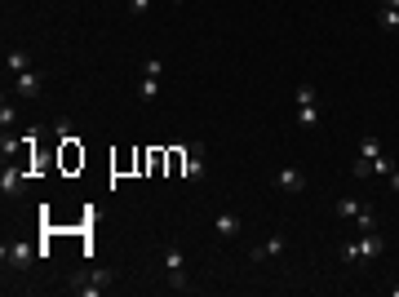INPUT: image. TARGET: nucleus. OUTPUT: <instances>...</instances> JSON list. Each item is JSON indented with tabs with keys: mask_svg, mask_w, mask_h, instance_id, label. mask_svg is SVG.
Returning <instances> with one entry per match:
<instances>
[{
	"mask_svg": "<svg viewBox=\"0 0 399 297\" xmlns=\"http://www.w3.org/2000/svg\"><path fill=\"white\" fill-rule=\"evenodd\" d=\"M364 204L355 200V195H342V200L337 204H332V213H337V218H346V222H355V213H359Z\"/></svg>",
	"mask_w": 399,
	"mask_h": 297,
	"instance_id": "obj_14",
	"label": "nucleus"
},
{
	"mask_svg": "<svg viewBox=\"0 0 399 297\" xmlns=\"http://www.w3.org/2000/svg\"><path fill=\"white\" fill-rule=\"evenodd\" d=\"M377 23L386 27V31H395V27H399V9H386V5H377Z\"/></svg>",
	"mask_w": 399,
	"mask_h": 297,
	"instance_id": "obj_18",
	"label": "nucleus"
},
{
	"mask_svg": "<svg viewBox=\"0 0 399 297\" xmlns=\"http://www.w3.org/2000/svg\"><path fill=\"white\" fill-rule=\"evenodd\" d=\"M107 284H111V271L93 267V271H76L71 284H66V293H76V297H98V293H107Z\"/></svg>",
	"mask_w": 399,
	"mask_h": 297,
	"instance_id": "obj_2",
	"label": "nucleus"
},
{
	"mask_svg": "<svg viewBox=\"0 0 399 297\" xmlns=\"http://www.w3.org/2000/svg\"><path fill=\"white\" fill-rule=\"evenodd\" d=\"M49 138H54L58 146H76V142H80V134H76V124H71V120H54Z\"/></svg>",
	"mask_w": 399,
	"mask_h": 297,
	"instance_id": "obj_12",
	"label": "nucleus"
},
{
	"mask_svg": "<svg viewBox=\"0 0 399 297\" xmlns=\"http://www.w3.org/2000/svg\"><path fill=\"white\" fill-rule=\"evenodd\" d=\"M386 182H391V191L399 195V164H395V169H391V177H386Z\"/></svg>",
	"mask_w": 399,
	"mask_h": 297,
	"instance_id": "obj_23",
	"label": "nucleus"
},
{
	"mask_svg": "<svg viewBox=\"0 0 399 297\" xmlns=\"http://www.w3.org/2000/svg\"><path fill=\"white\" fill-rule=\"evenodd\" d=\"M164 275H169V289L173 293H187V257H182V249H164Z\"/></svg>",
	"mask_w": 399,
	"mask_h": 297,
	"instance_id": "obj_5",
	"label": "nucleus"
},
{
	"mask_svg": "<svg viewBox=\"0 0 399 297\" xmlns=\"http://www.w3.org/2000/svg\"><path fill=\"white\" fill-rule=\"evenodd\" d=\"M138 98H142V103H156V98H160V80H156V76H142Z\"/></svg>",
	"mask_w": 399,
	"mask_h": 297,
	"instance_id": "obj_16",
	"label": "nucleus"
},
{
	"mask_svg": "<svg viewBox=\"0 0 399 297\" xmlns=\"http://www.w3.org/2000/svg\"><path fill=\"white\" fill-rule=\"evenodd\" d=\"M213 231H218L222 240H236L244 231V222H240V213H218V218H213Z\"/></svg>",
	"mask_w": 399,
	"mask_h": 297,
	"instance_id": "obj_11",
	"label": "nucleus"
},
{
	"mask_svg": "<svg viewBox=\"0 0 399 297\" xmlns=\"http://www.w3.org/2000/svg\"><path fill=\"white\" fill-rule=\"evenodd\" d=\"M142 76H156V80H160V76H164V62H160V58H146V62H142Z\"/></svg>",
	"mask_w": 399,
	"mask_h": 297,
	"instance_id": "obj_21",
	"label": "nucleus"
},
{
	"mask_svg": "<svg viewBox=\"0 0 399 297\" xmlns=\"http://www.w3.org/2000/svg\"><path fill=\"white\" fill-rule=\"evenodd\" d=\"M27 182H31V173H27V169H18L13 160H5V173H0V195H5V200H9V195H23V191H27Z\"/></svg>",
	"mask_w": 399,
	"mask_h": 297,
	"instance_id": "obj_7",
	"label": "nucleus"
},
{
	"mask_svg": "<svg viewBox=\"0 0 399 297\" xmlns=\"http://www.w3.org/2000/svg\"><path fill=\"white\" fill-rule=\"evenodd\" d=\"M36 249H31L27 240H5V249H0V262H5V271H27Z\"/></svg>",
	"mask_w": 399,
	"mask_h": 297,
	"instance_id": "obj_4",
	"label": "nucleus"
},
{
	"mask_svg": "<svg viewBox=\"0 0 399 297\" xmlns=\"http://www.w3.org/2000/svg\"><path fill=\"white\" fill-rule=\"evenodd\" d=\"M275 187L284 191V195H297V191H306V173L293 169V164H284V169L275 173Z\"/></svg>",
	"mask_w": 399,
	"mask_h": 297,
	"instance_id": "obj_9",
	"label": "nucleus"
},
{
	"mask_svg": "<svg viewBox=\"0 0 399 297\" xmlns=\"http://www.w3.org/2000/svg\"><path fill=\"white\" fill-rule=\"evenodd\" d=\"M381 253H386V240H381V231H369V235H359L351 244H342L337 257L346 262V267H369V262H377Z\"/></svg>",
	"mask_w": 399,
	"mask_h": 297,
	"instance_id": "obj_1",
	"label": "nucleus"
},
{
	"mask_svg": "<svg viewBox=\"0 0 399 297\" xmlns=\"http://www.w3.org/2000/svg\"><path fill=\"white\" fill-rule=\"evenodd\" d=\"M13 93H18L23 103H36V98H40V76H36V71L13 76Z\"/></svg>",
	"mask_w": 399,
	"mask_h": 297,
	"instance_id": "obj_10",
	"label": "nucleus"
},
{
	"mask_svg": "<svg viewBox=\"0 0 399 297\" xmlns=\"http://www.w3.org/2000/svg\"><path fill=\"white\" fill-rule=\"evenodd\" d=\"M13 151H18V138H13V134H5V138H0V156H5V160H13Z\"/></svg>",
	"mask_w": 399,
	"mask_h": 297,
	"instance_id": "obj_20",
	"label": "nucleus"
},
{
	"mask_svg": "<svg viewBox=\"0 0 399 297\" xmlns=\"http://www.w3.org/2000/svg\"><path fill=\"white\" fill-rule=\"evenodd\" d=\"M5 71H9V76L31 71V54H27V49H9V54H5Z\"/></svg>",
	"mask_w": 399,
	"mask_h": 297,
	"instance_id": "obj_13",
	"label": "nucleus"
},
{
	"mask_svg": "<svg viewBox=\"0 0 399 297\" xmlns=\"http://www.w3.org/2000/svg\"><path fill=\"white\" fill-rule=\"evenodd\" d=\"M279 253H284V235L275 231V235H266V240L258 244V249H248V262L258 267V262H271V257H279Z\"/></svg>",
	"mask_w": 399,
	"mask_h": 297,
	"instance_id": "obj_8",
	"label": "nucleus"
},
{
	"mask_svg": "<svg viewBox=\"0 0 399 297\" xmlns=\"http://www.w3.org/2000/svg\"><path fill=\"white\" fill-rule=\"evenodd\" d=\"M297 124L315 134L320 129V103H315V85H297Z\"/></svg>",
	"mask_w": 399,
	"mask_h": 297,
	"instance_id": "obj_3",
	"label": "nucleus"
},
{
	"mask_svg": "<svg viewBox=\"0 0 399 297\" xmlns=\"http://www.w3.org/2000/svg\"><path fill=\"white\" fill-rule=\"evenodd\" d=\"M355 226H359V235H369V231H377V209H373V204H364V209L355 213Z\"/></svg>",
	"mask_w": 399,
	"mask_h": 297,
	"instance_id": "obj_15",
	"label": "nucleus"
},
{
	"mask_svg": "<svg viewBox=\"0 0 399 297\" xmlns=\"http://www.w3.org/2000/svg\"><path fill=\"white\" fill-rule=\"evenodd\" d=\"M377 5H386V9H399V0H377Z\"/></svg>",
	"mask_w": 399,
	"mask_h": 297,
	"instance_id": "obj_24",
	"label": "nucleus"
},
{
	"mask_svg": "<svg viewBox=\"0 0 399 297\" xmlns=\"http://www.w3.org/2000/svg\"><path fill=\"white\" fill-rule=\"evenodd\" d=\"M391 297H399V284H391Z\"/></svg>",
	"mask_w": 399,
	"mask_h": 297,
	"instance_id": "obj_25",
	"label": "nucleus"
},
{
	"mask_svg": "<svg viewBox=\"0 0 399 297\" xmlns=\"http://www.w3.org/2000/svg\"><path fill=\"white\" fill-rule=\"evenodd\" d=\"M391 169H395V160H391L386 151H381V156L373 160V173H377V177H391ZM373 173H369V177H373Z\"/></svg>",
	"mask_w": 399,
	"mask_h": 297,
	"instance_id": "obj_19",
	"label": "nucleus"
},
{
	"mask_svg": "<svg viewBox=\"0 0 399 297\" xmlns=\"http://www.w3.org/2000/svg\"><path fill=\"white\" fill-rule=\"evenodd\" d=\"M13 124H18V107H13L9 98H5V103H0V129H5V134H9Z\"/></svg>",
	"mask_w": 399,
	"mask_h": 297,
	"instance_id": "obj_17",
	"label": "nucleus"
},
{
	"mask_svg": "<svg viewBox=\"0 0 399 297\" xmlns=\"http://www.w3.org/2000/svg\"><path fill=\"white\" fill-rule=\"evenodd\" d=\"M125 5H129V13H133V18H142V13L151 9V0H125Z\"/></svg>",
	"mask_w": 399,
	"mask_h": 297,
	"instance_id": "obj_22",
	"label": "nucleus"
},
{
	"mask_svg": "<svg viewBox=\"0 0 399 297\" xmlns=\"http://www.w3.org/2000/svg\"><path fill=\"white\" fill-rule=\"evenodd\" d=\"M204 164H209V146L204 142H191L187 156H182V173H187V182H200V177H204Z\"/></svg>",
	"mask_w": 399,
	"mask_h": 297,
	"instance_id": "obj_6",
	"label": "nucleus"
}]
</instances>
